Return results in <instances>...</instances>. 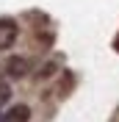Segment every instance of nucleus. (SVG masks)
Segmentation results:
<instances>
[{
	"mask_svg": "<svg viewBox=\"0 0 119 122\" xmlns=\"http://www.w3.org/2000/svg\"><path fill=\"white\" fill-rule=\"evenodd\" d=\"M8 97H11V86H8V81H0V108L8 103Z\"/></svg>",
	"mask_w": 119,
	"mask_h": 122,
	"instance_id": "20e7f679",
	"label": "nucleus"
},
{
	"mask_svg": "<svg viewBox=\"0 0 119 122\" xmlns=\"http://www.w3.org/2000/svg\"><path fill=\"white\" fill-rule=\"evenodd\" d=\"M17 39V22L14 20H0V50H8Z\"/></svg>",
	"mask_w": 119,
	"mask_h": 122,
	"instance_id": "f257e3e1",
	"label": "nucleus"
},
{
	"mask_svg": "<svg viewBox=\"0 0 119 122\" xmlns=\"http://www.w3.org/2000/svg\"><path fill=\"white\" fill-rule=\"evenodd\" d=\"M6 69H8V78H25L28 69H30V64H28V58H22V56H11L8 64H6Z\"/></svg>",
	"mask_w": 119,
	"mask_h": 122,
	"instance_id": "f03ea898",
	"label": "nucleus"
},
{
	"mask_svg": "<svg viewBox=\"0 0 119 122\" xmlns=\"http://www.w3.org/2000/svg\"><path fill=\"white\" fill-rule=\"evenodd\" d=\"M30 119V108L28 106H11L3 117V122H28Z\"/></svg>",
	"mask_w": 119,
	"mask_h": 122,
	"instance_id": "7ed1b4c3",
	"label": "nucleus"
},
{
	"mask_svg": "<svg viewBox=\"0 0 119 122\" xmlns=\"http://www.w3.org/2000/svg\"><path fill=\"white\" fill-rule=\"evenodd\" d=\"M114 47H116V53H119V36H116V39H114Z\"/></svg>",
	"mask_w": 119,
	"mask_h": 122,
	"instance_id": "39448f33",
	"label": "nucleus"
}]
</instances>
